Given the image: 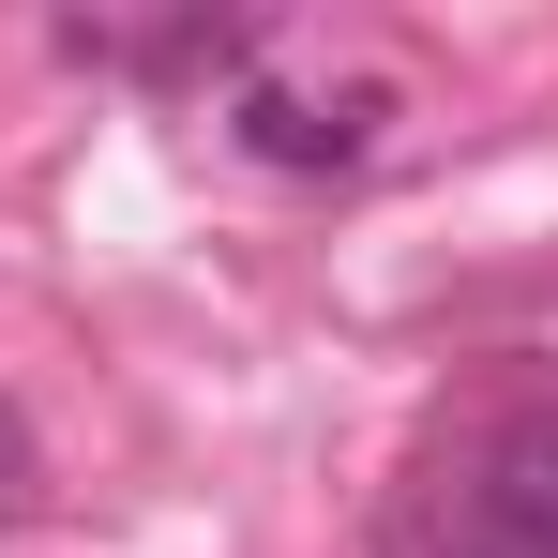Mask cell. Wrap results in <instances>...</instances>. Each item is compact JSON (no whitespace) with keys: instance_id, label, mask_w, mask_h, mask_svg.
Segmentation results:
<instances>
[{"instance_id":"cell-1","label":"cell","mask_w":558,"mask_h":558,"mask_svg":"<svg viewBox=\"0 0 558 558\" xmlns=\"http://www.w3.org/2000/svg\"><path fill=\"white\" fill-rule=\"evenodd\" d=\"M453 544L468 558H558V392L498 408L453 468Z\"/></svg>"},{"instance_id":"cell-2","label":"cell","mask_w":558,"mask_h":558,"mask_svg":"<svg viewBox=\"0 0 558 558\" xmlns=\"http://www.w3.org/2000/svg\"><path fill=\"white\" fill-rule=\"evenodd\" d=\"M377 121H392V92H272V76L227 106V136H242L257 167H363Z\"/></svg>"},{"instance_id":"cell-3","label":"cell","mask_w":558,"mask_h":558,"mask_svg":"<svg viewBox=\"0 0 558 558\" xmlns=\"http://www.w3.org/2000/svg\"><path fill=\"white\" fill-rule=\"evenodd\" d=\"M31 498H46V468H31V423H15V408H0V529H15V513H31Z\"/></svg>"}]
</instances>
